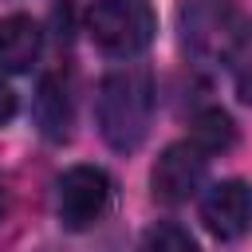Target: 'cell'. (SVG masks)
Instances as JSON below:
<instances>
[{"label": "cell", "instance_id": "277c9868", "mask_svg": "<svg viewBox=\"0 0 252 252\" xmlns=\"http://www.w3.org/2000/svg\"><path fill=\"white\" fill-rule=\"evenodd\" d=\"M110 197H114V185H110L106 169H98V165H71L55 181V213H59V224L67 232L94 228L106 217Z\"/></svg>", "mask_w": 252, "mask_h": 252}, {"label": "cell", "instance_id": "6da1fadb", "mask_svg": "<svg viewBox=\"0 0 252 252\" xmlns=\"http://www.w3.org/2000/svg\"><path fill=\"white\" fill-rule=\"evenodd\" d=\"M94 114H98V134L110 150L118 154L138 150L154 118V75L138 63H122L106 71L98 83Z\"/></svg>", "mask_w": 252, "mask_h": 252}, {"label": "cell", "instance_id": "8992f818", "mask_svg": "<svg viewBox=\"0 0 252 252\" xmlns=\"http://www.w3.org/2000/svg\"><path fill=\"white\" fill-rule=\"evenodd\" d=\"M201 220L217 240H236L252 228V185L240 177L217 181L201 197Z\"/></svg>", "mask_w": 252, "mask_h": 252}, {"label": "cell", "instance_id": "5b68a950", "mask_svg": "<svg viewBox=\"0 0 252 252\" xmlns=\"http://www.w3.org/2000/svg\"><path fill=\"white\" fill-rule=\"evenodd\" d=\"M205 173H209V154H201L193 142H173L154 161L150 189L161 205H181L197 197V189L205 185Z\"/></svg>", "mask_w": 252, "mask_h": 252}, {"label": "cell", "instance_id": "52a82bcc", "mask_svg": "<svg viewBox=\"0 0 252 252\" xmlns=\"http://www.w3.org/2000/svg\"><path fill=\"white\" fill-rule=\"evenodd\" d=\"M39 47H43V32L32 16H24V12L0 16V71H12V75L28 71L35 63Z\"/></svg>", "mask_w": 252, "mask_h": 252}, {"label": "cell", "instance_id": "ba28073f", "mask_svg": "<svg viewBox=\"0 0 252 252\" xmlns=\"http://www.w3.org/2000/svg\"><path fill=\"white\" fill-rule=\"evenodd\" d=\"M35 122H39L43 138H51V142L71 138L75 114H71V83L63 75H43L39 94H35Z\"/></svg>", "mask_w": 252, "mask_h": 252}, {"label": "cell", "instance_id": "8fae6325", "mask_svg": "<svg viewBox=\"0 0 252 252\" xmlns=\"http://www.w3.org/2000/svg\"><path fill=\"white\" fill-rule=\"evenodd\" d=\"M236 98H240L244 106H252V63L236 75Z\"/></svg>", "mask_w": 252, "mask_h": 252}, {"label": "cell", "instance_id": "9c48e42d", "mask_svg": "<svg viewBox=\"0 0 252 252\" xmlns=\"http://www.w3.org/2000/svg\"><path fill=\"white\" fill-rule=\"evenodd\" d=\"M189 142H193L201 154H224V150L236 146V122H232L220 106H205V110L193 114Z\"/></svg>", "mask_w": 252, "mask_h": 252}, {"label": "cell", "instance_id": "7a4b0ae2", "mask_svg": "<svg viewBox=\"0 0 252 252\" xmlns=\"http://www.w3.org/2000/svg\"><path fill=\"white\" fill-rule=\"evenodd\" d=\"M177 32L193 59L236 63L252 43V16L236 0H185L177 8Z\"/></svg>", "mask_w": 252, "mask_h": 252}, {"label": "cell", "instance_id": "4fadbf2b", "mask_svg": "<svg viewBox=\"0 0 252 252\" xmlns=\"http://www.w3.org/2000/svg\"><path fill=\"white\" fill-rule=\"evenodd\" d=\"M8 217V185H4V177H0V220Z\"/></svg>", "mask_w": 252, "mask_h": 252}, {"label": "cell", "instance_id": "30bf717a", "mask_svg": "<svg viewBox=\"0 0 252 252\" xmlns=\"http://www.w3.org/2000/svg\"><path fill=\"white\" fill-rule=\"evenodd\" d=\"M142 252H201L197 240L189 236V228L173 224V220H158L146 228L142 236Z\"/></svg>", "mask_w": 252, "mask_h": 252}, {"label": "cell", "instance_id": "3957f363", "mask_svg": "<svg viewBox=\"0 0 252 252\" xmlns=\"http://www.w3.org/2000/svg\"><path fill=\"white\" fill-rule=\"evenodd\" d=\"M158 16L150 0H94L87 12V35L110 59H134L154 43Z\"/></svg>", "mask_w": 252, "mask_h": 252}, {"label": "cell", "instance_id": "7c38bea8", "mask_svg": "<svg viewBox=\"0 0 252 252\" xmlns=\"http://www.w3.org/2000/svg\"><path fill=\"white\" fill-rule=\"evenodd\" d=\"M12 114H16V94L8 83H0V122H8Z\"/></svg>", "mask_w": 252, "mask_h": 252}]
</instances>
